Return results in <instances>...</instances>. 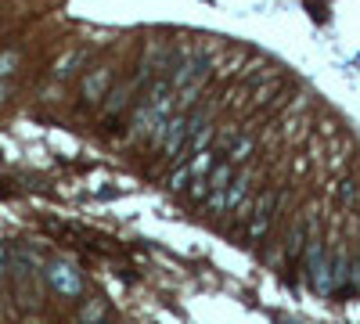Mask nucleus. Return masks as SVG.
Wrapping results in <instances>:
<instances>
[{
	"label": "nucleus",
	"instance_id": "nucleus-10",
	"mask_svg": "<svg viewBox=\"0 0 360 324\" xmlns=\"http://www.w3.org/2000/svg\"><path fill=\"white\" fill-rule=\"evenodd\" d=\"M166 188H169V191H188V188H191V169H188V162H180V166L169 169Z\"/></svg>",
	"mask_w": 360,
	"mask_h": 324
},
{
	"label": "nucleus",
	"instance_id": "nucleus-13",
	"mask_svg": "<svg viewBox=\"0 0 360 324\" xmlns=\"http://www.w3.org/2000/svg\"><path fill=\"white\" fill-rule=\"evenodd\" d=\"M349 288H356V292H360V256H356V259H349Z\"/></svg>",
	"mask_w": 360,
	"mask_h": 324
},
{
	"label": "nucleus",
	"instance_id": "nucleus-7",
	"mask_svg": "<svg viewBox=\"0 0 360 324\" xmlns=\"http://www.w3.org/2000/svg\"><path fill=\"white\" fill-rule=\"evenodd\" d=\"M83 65H86V51H83V47H69V51L51 65V79H54V83H69Z\"/></svg>",
	"mask_w": 360,
	"mask_h": 324
},
{
	"label": "nucleus",
	"instance_id": "nucleus-4",
	"mask_svg": "<svg viewBox=\"0 0 360 324\" xmlns=\"http://www.w3.org/2000/svg\"><path fill=\"white\" fill-rule=\"evenodd\" d=\"M47 285L58 292V296H65V299H79L83 296V274L72 267V263H65V259H54V263H47Z\"/></svg>",
	"mask_w": 360,
	"mask_h": 324
},
{
	"label": "nucleus",
	"instance_id": "nucleus-1",
	"mask_svg": "<svg viewBox=\"0 0 360 324\" xmlns=\"http://www.w3.org/2000/svg\"><path fill=\"white\" fill-rule=\"evenodd\" d=\"M299 259H303V274H307L310 288L321 292V296H335V292H332V252L324 249V238H321L317 227L310 231L307 249H303Z\"/></svg>",
	"mask_w": 360,
	"mask_h": 324
},
{
	"label": "nucleus",
	"instance_id": "nucleus-3",
	"mask_svg": "<svg viewBox=\"0 0 360 324\" xmlns=\"http://www.w3.org/2000/svg\"><path fill=\"white\" fill-rule=\"evenodd\" d=\"M188 137H191V112H173L169 119L162 123V141H159L162 159H169V162L184 159Z\"/></svg>",
	"mask_w": 360,
	"mask_h": 324
},
{
	"label": "nucleus",
	"instance_id": "nucleus-14",
	"mask_svg": "<svg viewBox=\"0 0 360 324\" xmlns=\"http://www.w3.org/2000/svg\"><path fill=\"white\" fill-rule=\"evenodd\" d=\"M4 278H8V245L0 242V281H4Z\"/></svg>",
	"mask_w": 360,
	"mask_h": 324
},
{
	"label": "nucleus",
	"instance_id": "nucleus-9",
	"mask_svg": "<svg viewBox=\"0 0 360 324\" xmlns=\"http://www.w3.org/2000/svg\"><path fill=\"white\" fill-rule=\"evenodd\" d=\"M252 152H256V141H252L249 134H242V137H234V141L227 144V152H224V155H227L234 166H242V162L252 159Z\"/></svg>",
	"mask_w": 360,
	"mask_h": 324
},
{
	"label": "nucleus",
	"instance_id": "nucleus-11",
	"mask_svg": "<svg viewBox=\"0 0 360 324\" xmlns=\"http://www.w3.org/2000/svg\"><path fill=\"white\" fill-rule=\"evenodd\" d=\"M18 62H22V54H18L15 47H4V51H0V79H11L15 69H18Z\"/></svg>",
	"mask_w": 360,
	"mask_h": 324
},
{
	"label": "nucleus",
	"instance_id": "nucleus-6",
	"mask_svg": "<svg viewBox=\"0 0 360 324\" xmlns=\"http://www.w3.org/2000/svg\"><path fill=\"white\" fill-rule=\"evenodd\" d=\"M252 173H238L234 181L227 184V213H242L249 216L252 213Z\"/></svg>",
	"mask_w": 360,
	"mask_h": 324
},
{
	"label": "nucleus",
	"instance_id": "nucleus-5",
	"mask_svg": "<svg viewBox=\"0 0 360 324\" xmlns=\"http://www.w3.org/2000/svg\"><path fill=\"white\" fill-rule=\"evenodd\" d=\"M112 65H94V69H86L83 79H79V98H83V108L90 105H105L108 91H112Z\"/></svg>",
	"mask_w": 360,
	"mask_h": 324
},
{
	"label": "nucleus",
	"instance_id": "nucleus-12",
	"mask_svg": "<svg viewBox=\"0 0 360 324\" xmlns=\"http://www.w3.org/2000/svg\"><path fill=\"white\" fill-rule=\"evenodd\" d=\"M339 205H346V209H353V205H360V184L346 181V184L339 188Z\"/></svg>",
	"mask_w": 360,
	"mask_h": 324
},
{
	"label": "nucleus",
	"instance_id": "nucleus-2",
	"mask_svg": "<svg viewBox=\"0 0 360 324\" xmlns=\"http://www.w3.org/2000/svg\"><path fill=\"white\" fill-rule=\"evenodd\" d=\"M281 198H285L281 188H270V191L256 195L252 213L245 216V242H249V245H259L266 234H270V227H274V220H278V205H281Z\"/></svg>",
	"mask_w": 360,
	"mask_h": 324
},
{
	"label": "nucleus",
	"instance_id": "nucleus-15",
	"mask_svg": "<svg viewBox=\"0 0 360 324\" xmlns=\"http://www.w3.org/2000/svg\"><path fill=\"white\" fill-rule=\"evenodd\" d=\"M83 324H108V320H105V317H101V320H83Z\"/></svg>",
	"mask_w": 360,
	"mask_h": 324
},
{
	"label": "nucleus",
	"instance_id": "nucleus-8",
	"mask_svg": "<svg viewBox=\"0 0 360 324\" xmlns=\"http://www.w3.org/2000/svg\"><path fill=\"white\" fill-rule=\"evenodd\" d=\"M234 176H238V166H234L227 155H220V162L213 166V173L205 176V181H209V191H227V184L234 181Z\"/></svg>",
	"mask_w": 360,
	"mask_h": 324
}]
</instances>
